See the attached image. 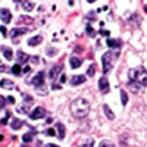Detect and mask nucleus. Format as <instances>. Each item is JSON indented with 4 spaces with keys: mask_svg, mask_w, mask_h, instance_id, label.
Masks as SVG:
<instances>
[{
    "mask_svg": "<svg viewBox=\"0 0 147 147\" xmlns=\"http://www.w3.org/2000/svg\"><path fill=\"white\" fill-rule=\"evenodd\" d=\"M128 85H131V88L134 91H137L141 87H147V69L143 66L137 69H131Z\"/></svg>",
    "mask_w": 147,
    "mask_h": 147,
    "instance_id": "f257e3e1",
    "label": "nucleus"
},
{
    "mask_svg": "<svg viewBox=\"0 0 147 147\" xmlns=\"http://www.w3.org/2000/svg\"><path fill=\"white\" fill-rule=\"evenodd\" d=\"M71 112L75 118H85L90 112V103L82 97H78L71 103Z\"/></svg>",
    "mask_w": 147,
    "mask_h": 147,
    "instance_id": "f03ea898",
    "label": "nucleus"
},
{
    "mask_svg": "<svg viewBox=\"0 0 147 147\" xmlns=\"http://www.w3.org/2000/svg\"><path fill=\"white\" fill-rule=\"evenodd\" d=\"M119 56V50L118 52H106L102 57V65H103V72H105V75L107 72L112 71L115 62H116V59Z\"/></svg>",
    "mask_w": 147,
    "mask_h": 147,
    "instance_id": "7ed1b4c3",
    "label": "nucleus"
},
{
    "mask_svg": "<svg viewBox=\"0 0 147 147\" xmlns=\"http://www.w3.org/2000/svg\"><path fill=\"white\" fill-rule=\"evenodd\" d=\"M46 116V109L44 107H41V106H37L32 112L30 113V118L32 119V121H37V119H41V118H44Z\"/></svg>",
    "mask_w": 147,
    "mask_h": 147,
    "instance_id": "20e7f679",
    "label": "nucleus"
},
{
    "mask_svg": "<svg viewBox=\"0 0 147 147\" xmlns=\"http://www.w3.org/2000/svg\"><path fill=\"white\" fill-rule=\"evenodd\" d=\"M44 78H46V72H43V71H40L37 75L31 80V84L34 85L35 88H38V87H41V85L44 84Z\"/></svg>",
    "mask_w": 147,
    "mask_h": 147,
    "instance_id": "39448f33",
    "label": "nucleus"
},
{
    "mask_svg": "<svg viewBox=\"0 0 147 147\" xmlns=\"http://www.w3.org/2000/svg\"><path fill=\"white\" fill-rule=\"evenodd\" d=\"M99 90H100V93H103V94H107V93L110 91L109 80H107L106 77H102V78L99 80Z\"/></svg>",
    "mask_w": 147,
    "mask_h": 147,
    "instance_id": "423d86ee",
    "label": "nucleus"
},
{
    "mask_svg": "<svg viewBox=\"0 0 147 147\" xmlns=\"http://www.w3.org/2000/svg\"><path fill=\"white\" fill-rule=\"evenodd\" d=\"M22 97H25L27 103H22V105L18 107V112H19V113H28L30 106H31V103H32V97H30V96H24V94H22Z\"/></svg>",
    "mask_w": 147,
    "mask_h": 147,
    "instance_id": "0eeeda50",
    "label": "nucleus"
},
{
    "mask_svg": "<svg viewBox=\"0 0 147 147\" xmlns=\"http://www.w3.org/2000/svg\"><path fill=\"white\" fill-rule=\"evenodd\" d=\"M0 19L3 21V24H9L12 19V13L7 9H0Z\"/></svg>",
    "mask_w": 147,
    "mask_h": 147,
    "instance_id": "6e6552de",
    "label": "nucleus"
},
{
    "mask_svg": "<svg viewBox=\"0 0 147 147\" xmlns=\"http://www.w3.org/2000/svg\"><path fill=\"white\" fill-rule=\"evenodd\" d=\"M85 80H87L85 75H74V77H71V84L72 85H80V84H84Z\"/></svg>",
    "mask_w": 147,
    "mask_h": 147,
    "instance_id": "1a4fd4ad",
    "label": "nucleus"
},
{
    "mask_svg": "<svg viewBox=\"0 0 147 147\" xmlns=\"http://www.w3.org/2000/svg\"><path fill=\"white\" fill-rule=\"evenodd\" d=\"M69 65H71L72 69H77V68H80V66L82 65V59H81V57H77V56H74V57L69 59Z\"/></svg>",
    "mask_w": 147,
    "mask_h": 147,
    "instance_id": "9d476101",
    "label": "nucleus"
},
{
    "mask_svg": "<svg viewBox=\"0 0 147 147\" xmlns=\"http://www.w3.org/2000/svg\"><path fill=\"white\" fill-rule=\"evenodd\" d=\"M60 71H62V65H60V63L56 65V66H53L52 71L49 72V78H50V80H55V78L59 75V72H60Z\"/></svg>",
    "mask_w": 147,
    "mask_h": 147,
    "instance_id": "9b49d317",
    "label": "nucleus"
},
{
    "mask_svg": "<svg viewBox=\"0 0 147 147\" xmlns=\"http://www.w3.org/2000/svg\"><path fill=\"white\" fill-rule=\"evenodd\" d=\"M0 50H2V53L5 55V57L7 60H12V57H13V52H12V49H9L6 46H0Z\"/></svg>",
    "mask_w": 147,
    "mask_h": 147,
    "instance_id": "f8f14e48",
    "label": "nucleus"
},
{
    "mask_svg": "<svg viewBox=\"0 0 147 147\" xmlns=\"http://www.w3.org/2000/svg\"><path fill=\"white\" fill-rule=\"evenodd\" d=\"M103 112H105V115H106V118H107L109 121H113V119H115V113L112 112V109H110L109 105H105V106H103Z\"/></svg>",
    "mask_w": 147,
    "mask_h": 147,
    "instance_id": "ddd939ff",
    "label": "nucleus"
},
{
    "mask_svg": "<svg viewBox=\"0 0 147 147\" xmlns=\"http://www.w3.org/2000/svg\"><path fill=\"white\" fill-rule=\"evenodd\" d=\"M27 32H28V28H13V30L10 31V35L15 38V37H18V35H24V34H27Z\"/></svg>",
    "mask_w": 147,
    "mask_h": 147,
    "instance_id": "4468645a",
    "label": "nucleus"
},
{
    "mask_svg": "<svg viewBox=\"0 0 147 147\" xmlns=\"http://www.w3.org/2000/svg\"><path fill=\"white\" fill-rule=\"evenodd\" d=\"M16 56H18V62H19V63H27L28 60H30V56H28L27 53H24L22 50H19V52L16 53Z\"/></svg>",
    "mask_w": 147,
    "mask_h": 147,
    "instance_id": "2eb2a0df",
    "label": "nucleus"
},
{
    "mask_svg": "<svg viewBox=\"0 0 147 147\" xmlns=\"http://www.w3.org/2000/svg\"><path fill=\"white\" fill-rule=\"evenodd\" d=\"M22 125H24V122L19 118H12V122H10V128L12 129H19Z\"/></svg>",
    "mask_w": 147,
    "mask_h": 147,
    "instance_id": "dca6fc26",
    "label": "nucleus"
},
{
    "mask_svg": "<svg viewBox=\"0 0 147 147\" xmlns=\"http://www.w3.org/2000/svg\"><path fill=\"white\" fill-rule=\"evenodd\" d=\"M56 129H57V137L60 140H63L65 138V127H63V124L57 122V124H56Z\"/></svg>",
    "mask_w": 147,
    "mask_h": 147,
    "instance_id": "f3484780",
    "label": "nucleus"
},
{
    "mask_svg": "<svg viewBox=\"0 0 147 147\" xmlns=\"http://www.w3.org/2000/svg\"><path fill=\"white\" fill-rule=\"evenodd\" d=\"M0 87L6 88V90H12L13 88V82L9 81V80H0Z\"/></svg>",
    "mask_w": 147,
    "mask_h": 147,
    "instance_id": "a211bd4d",
    "label": "nucleus"
},
{
    "mask_svg": "<svg viewBox=\"0 0 147 147\" xmlns=\"http://www.w3.org/2000/svg\"><path fill=\"white\" fill-rule=\"evenodd\" d=\"M43 41V37L41 35H35V37H31V38L28 40V44L30 46H37V44H40Z\"/></svg>",
    "mask_w": 147,
    "mask_h": 147,
    "instance_id": "6ab92c4d",
    "label": "nucleus"
},
{
    "mask_svg": "<svg viewBox=\"0 0 147 147\" xmlns=\"http://www.w3.org/2000/svg\"><path fill=\"white\" fill-rule=\"evenodd\" d=\"M121 40H113V38H107V46L112 49H119L121 47Z\"/></svg>",
    "mask_w": 147,
    "mask_h": 147,
    "instance_id": "aec40b11",
    "label": "nucleus"
},
{
    "mask_svg": "<svg viewBox=\"0 0 147 147\" xmlns=\"http://www.w3.org/2000/svg\"><path fill=\"white\" fill-rule=\"evenodd\" d=\"M21 5H22V7H24V10H25V12H31L34 9V3L32 2H27V0H24Z\"/></svg>",
    "mask_w": 147,
    "mask_h": 147,
    "instance_id": "412c9836",
    "label": "nucleus"
},
{
    "mask_svg": "<svg viewBox=\"0 0 147 147\" xmlns=\"http://www.w3.org/2000/svg\"><path fill=\"white\" fill-rule=\"evenodd\" d=\"M32 138H34V131H31V132H27V134H24L22 141H24V143H31V141H32Z\"/></svg>",
    "mask_w": 147,
    "mask_h": 147,
    "instance_id": "4be33fe9",
    "label": "nucleus"
},
{
    "mask_svg": "<svg viewBox=\"0 0 147 147\" xmlns=\"http://www.w3.org/2000/svg\"><path fill=\"white\" fill-rule=\"evenodd\" d=\"M10 72L13 74V75H21V72H22V68H21V65H19V63L13 65V66L10 68Z\"/></svg>",
    "mask_w": 147,
    "mask_h": 147,
    "instance_id": "5701e85b",
    "label": "nucleus"
},
{
    "mask_svg": "<svg viewBox=\"0 0 147 147\" xmlns=\"http://www.w3.org/2000/svg\"><path fill=\"white\" fill-rule=\"evenodd\" d=\"M121 102H122V106H127L128 103V94L125 90H121Z\"/></svg>",
    "mask_w": 147,
    "mask_h": 147,
    "instance_id": "b1692460",
    "label": "nucleus"
},
{
    "mask_svg": "<svg viewBox=\"0 0 147 147\" xmlns=\"http://www.w3.org/2000/svg\"><path fill=\"white\" fill-rule=\"evenodd\" d=\"M81 147H94V140L93 138L85 140L84 143H81Z\"/></svg>",
    "mask_w": 147,
    "mask_h": 147,
    "instance_id": "393cba45",
    "label": "nucleus"
},
{
    "mask_svg": "<svg viewBox=\"0 0 147 147\" xmlns=\"http://www.w3.org/2000/svg\"><path fill=\"white\" fill-rule=\"evenodd\" d=\"M94 74H96V65L91 63L90 68H88V71H87V77H94Z\"/></svg>",
    "mask_w": 147,
    "mask_h": 147,
    "instance_id": "a878e982",
    "label": "nucleus"
},
{
    "mask_svg": "<svg viewBox=\"0 0 147 147\" xmlns=\"http://www.w3.org/2000/svg\"><path fill=\"white\" fill-rule=\"evenodd\" d=\"M57 53V49H55V47H49L47 50H46V55L47 56H55Z\"/></svg>",
    "mask_w": 147,
    "mask_h": 147,
    "instance_id": "bb28decb",
    "label": "nucleus"
},
{
    "mask_svg": "<svg viewBox=\"0 0 147 147\" xmlns=\"http://www.w3.org/2000/svg\"><path fill=\"white\" fill-rule=\"evenodd\" d=\"M99 147H116L113 143H110V141H107V140H103V141H100V146Z\"/></svg>",
    "mask_w": 147,
    "mask_h": 147,
    "instance_id": "cd10ccee",
    "label": "nucleus"
},
{
    "mask_svg": "<svg viewBox=\"0 0 147 147\" xmlns=\"http://www.w3.org/2000/svg\"><path fill=\"white\" fill-rule=\"evenodd\" d=\"M44 134H46V136H49V137H53V136H56V131L53 128H47L44 131Z\"/></svg>",
    "mask_w": 147,
    "mask_h": 147,
    "instance_id": "c85d7f7f",
    "label": "nucleus"
},
{
    "mask_svg": "<svg viewBox=\"0 0 147 147\" xmlns=\"http://www.w3.org/2000/svg\"><path fill=\"white\" fill-rule=\"evenodd\" d=\"M85 31H87V34H88L90 37H94V35H96V31H94V30H93V28H91L90 25H87V28H85Z\"/></svg>",
    "mask_w": 147,
    "mask_h": 147,
    "instance_id": "c756f323",
    "label": "nucleus"
},
{
    "mask_svg": "<svg viewBox=\"0 0 147 147\" xmlns=\"http://www.w3.org/2000/svg\"><path fill=\"white\" fill-rule=\"evenodd\" d=\"M5 106H6V99L3 96H0V109H3Z\"/></svg>",
    "mask_w": 147,
    "mask_h": 147,
    "instance_id": "7c9ffc66",
    "label": "nucleus"
},
{
    "mask_svg": "<svg viewBox=\"0 0 147 147\" xmlns=\"http://www.w3.org/2000/svg\"><path fill=\"white\" fill-rule=\"evenodd\" d=\"M0 72H10V69L7 66H5L2 62H0Z\"/></svg>",
    "mask_w": 147,
    "mask_h": 147,
    "instance_id": "2f4dec72",
    "label": "nucleus"
},
{
    "mask_svg": "<svg viewBox=\"0 0 147 147\" xmlns=\"http://www.w3.org/2000/svg\"><path fill=\"white\" fill-rule=\"evenodd\" d=\"M30 59H31L32 63H38V62H40V60H38L40 57H38V56H32V57H30Z\"/></svg>",
    "mask_w": 147,
    "mask_h": 147,
    "instance_id": "473e14b6",
    "label": "nucleus"
},
{
    "mask_svg": "<svg viewBox=\"0 0 147 147\" xmlns=\"http://www.w3.org/2000/svg\"><path fill=\"white\" fill-rule=\"evenodd\" d=\"M22 21H25V22H32V19L28 18V16H21V22H22Z\"/></svg>",
    "mask_w": 147,
    "mask_h": 147,
    "instance_id": "72a5a7b5",
    "label": "nucleus"
},
{
    "mask_svg": "<svg viewBox=\"0 0 147 147\" xmlns=\"http://www.w3.org/2000/svg\"><path fill=\"white\" fill-rule=\"evenodd\" d=\"M9 116H10V113H7V116L2 119V125H6V124H7V118H9Z\"/></svg>",
    "mask_w": 147,
    "mask_h": 147,
    "instance_id": "f704fd0d",
    "label": "nucleus"
},
{
    "mask_svg": "<svg viewBox=\"0 0 147 147\" xmlns=\"http://www.w3.org/2000/svg\"><path fill=\"white\" fill-rule=\"evenodd\" d=\"M7 102H9V103H12V105H13V103H15V97H12V96H9V97H7Z\"/></svg>",
    "mask_w": 147,
    "mask_h": 147,
    "instance_id": "c9c22d12",
    "label": "nucleus"
},
{
    "mask_svg": "<svg viewBox=\"0 0 147 147\" xmlns=\"http://www.w3.org/2000/svg\"><path fill=\"white\" fill-rule=\"evenodd\" d=\"M30 71H31V68H30V66H25V68L22 69V72H24V74H28Z\"/></svg>",
    "mask_w": 147,
    "mask_h": 147,
    "instance_id": "e433bc0d",
    "label": "nucleus"
},
{
    "mask_svg": "<svg viewBox=\"0 0 147 147\" xmlns=\"http://www.w3.org/2000/svg\"><path fill=\"white\" fill-rule=\"evenodd\" d=\"M52 88H53V90H60V85H59V84H53Z\"/></svg>",
    "mask_w": 147,
    "mask_h": 147,
    "instance_id": "4c0bfd02",
    "label": "nucleus"
},
{
    "mask_svg": "<svg viewBox=\"0 0 147 147\" xmlns=\"http://www.w3.org/2000/svg\"><path fill=\"white\" fill-rule=\"evenodd\" d=\"M0 32H2V34L6 37V28H5V27H0Z\"/></svg>",
    "mask_w": 147,
    "mask_h": 147,
    "instance_id": "58836bf2",
    "label": "nucleus"
},
{
    "mask_svg": "<svg viewBox=\"0 0 147 147\" xmlns=\"http://www.w3.org/2000/svg\"><path fill=\"white\" fill-rule=\"evenodd\" d=\"M100 34H102V35H106V37H107V35H109L110 32H109V31H105V30H102V31H100Z\"/></svg>",
    "mask_w": 147,
    "mask_h": 147,
    "instance_id": "ea45409f",
    "label": "nucleus"
},
{
    "mask_svg": "<svg viewBox=\"0 0 147 147\" xmlns=\"http://www.w3.org/2000/svg\"><path fill=\"white\" fill-rule=\"evenodd\" d=\"M66 81V75H62V77H60V82H65Z\"/></svg>",
    "mask_w": 147,
    "mask_h": 147,
    "instance_id": "a19ab883",
    "label": "nucleus"
},
{
    "mask_svg": "<svg viewBox=\"0 0 147 147\" xmlns=\"http://www.w3.org/2000/svg\"><path fill=\"white\" fill-rule=\"evenodd\" d=\"M46 121H47V124H52V122H53V118H47Z\"/></svg>",
    "mask_w": 147,
    "mask_h": 147,
    "instance_id": "79ce46f5",
    "label": "nucleus"
},
{
    "mask_svg": "<svg viewBox=\"0 0 147 147\" xmlns=\"http://www.w3.org/2000/svg\"><path fill=\"white\" fill-rule=\"evenodd\" d=\"M47 147H59V146H56V144H47Z\"/></svg>",
    "mask_w": 147,
    "mask_h": 147,
    "instance_id": "37998d69",
    "label": "nucleus"
},
{
    "mask_svg": "<svg viewBox=\"0 0 147 147\" xmlns=\"http://www.w3.org/2000/svg\"><path fill=\"white\" fill-rule=\"evenodd\" d=\"M3 138H5V137H3V136H2V134H0V141H2V140H3Z\"/></svg>",
    "mask_w": 147,
    "mask_h": 147,
    "instance_id": "c03bdc74",
    "label": "nucleus"
}]
</instances>
